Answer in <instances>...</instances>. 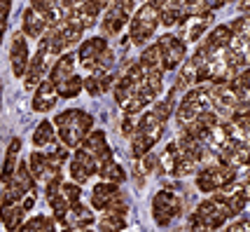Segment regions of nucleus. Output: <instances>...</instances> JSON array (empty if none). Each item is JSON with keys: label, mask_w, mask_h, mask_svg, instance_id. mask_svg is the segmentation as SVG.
Masks as SVG:
<instances>
[{"label": "nucleus", "mask_w": 250, "mask_h": 232, "mask_svg": "<svg viewBox=\"0 0 250 232\" xmlns=\"http://www.w3.org/2000/svg\"><path fill=\"white\" fill-rule=\"evenodd\" d=\"M56 129H59V136L65 143V148H77L87 139V134L91 132L94 127V117L84 111H65L61 115H56Z\"/></svg>", "instance_id": "1"}, {"label": "nucleus", "mask_w": 250, "mask_h": 232, "mask_svg": "<svg viewBox=\"0 0 250 232\" xmlns=\"http://www.w3.org/2000/svg\"><path fill=\"white\" fill-rule=\"evenodd\" d=\"M157 23H159V14L154 10V5L152 2H145L138 10V14L131 19V43L143 47L150 40V35H154Z\"/></svg>", "instance_id": "2"}, {"label": "nucleus", "mask_w": 250, "mask_h": 232, "mask_svg": "<svg viewBox=\"0 0 250 232\" xmlns=\"http://www.w3.org/2000/svg\"><path fill=\"white\" fill-rule=\"evenodd\" d=\"M208 106H210L208 89L199 87V89L187 92L185 99H183V103H180V108H178V122H180V124H189V122H194L201 113L208 111Z\"/></svg>", "instance_id": "3"}, {"label": "nucleus", "mask_w": 250, "mask_h": 232, "mask_svg": "<svg viewBox=\"0 0 250 232\" xmlns=\"http://www.w3.org/2000/svg\"><path fill=\"white\" fill-rule=\"evenodd\" d=\"M180 211H183V204H180V199L175 197L171 190H162V192H157L152 199V216L157 225H168V223L178 218L180 216Z\"/></svg>", "instance_id": "4"}, {"label": "nucleus", "mask_w": 250, "mask_h": 232, "mask_svg": "<svg viewBox=\"0 0 250 232\" xmlns=\"http://www.w3.org/2000/svg\"><path fill=\"white\" fill-rule=\"evenodd\" d=\"M194 216L204 223L210 232L218 230V228H222V225L227 223V218H231V216H229V211H227V207H225L222 202H215V199H206V202H201Z\"/></svg>", "instance_id": "5"}, {"label": "nucleus", "mask_w": 250, "mask_h": 232, "mask_svg": "<svg viewBox=\"0 0 250 232\" xmlns=\"http://www.w3.org/2000/svg\"><path fill=\"white\" fill-rule=\"evenodd\" d=\"M131 12H133V2H131V0H124V2H110V5H108V14H105L103 26H101L103 35L120 33L122 26L129 22Z\"/></svg>", "instance_id": "6"}, {"label": "nucleus", "mask_w": 250, "mask_h": 232, "mask_svg": "<svg viewBox=\"0 0 250 232\" xmlns=\"http://www.w3.org/2000/svg\"><path fill=\"white\" fill-rule=\"evenodd\" d=\"M80 150H84L87 155H91V157L96 160L98 169L112 162V150L108 148L105 132H101V129H96V132H89L87 139L82 141V148H80Z\"/></svg>", "instance_id": "7"}, {"label": "nucleus", "mask_w": 250, "mask_h": 232, "mask_svg": "<svg viewBox=\"0 0 250 232\" xmlns=\"http://www.w3.org/2000/svg\"><path fill=\"white\" fill-rule=\"evenodd\" d=\"M157 45H159V49L164 54V70H173L187 54L185 43L180 38H175V35H162Z\"/></svg>", "instance_id": "8"}, {"label": "nucleus", "mask_w": 250, "mask_h": 232, "mask_svg": "<svg viewBox=\"0 0 250 232\" xmlns=\"http://www.w3.org/2000/svg\"><path fill=\"white\" fill-rule=\"evenodd\" d=\"M10 61H12V73L14 75L17 77L26 75V70H28V47H26L23 33H14V38H12Z\"/></svg>", "instance_id": "9"}, {"label": "nucleus", "mask_w": 250, "mask_h": 232, "mask_svg": "<svg viewBox=\"0 0 250 232\" xmlns=\"http://www.w3.org/2000/svg\"><path fill=\"white\" fill-rule=\"evenodd\" d=\"M105 52H108V40H105V38H91L87 43H82V47H80L77 54H80L82 66L91 70L94 64L101 59V54H105Z\"/></svg>", "instance_id": "10"}, {"label": "nucleus", "mask_w": 250, "mask_h": 232, "mask_svg": "<svg viewBox=\"0 0 250 232\" xmlns=\"http://www.w3.org/2000/svg\"><path fill=\"white\" fill-rule=\"evenodd\" d=\"M136 132L141 134L143 139L147 141L150 145H154L159 139H162V134H164V122L154 115L152 111L147 113V115H143L141 122H138V127H136Z\"/></svg>", "instance_id": "11"}, {"label": "nucleus", "mask_w": 250, "mask_h": 232, "mask_svg": "<svg viewBox=\"0 0 250 232\" xmlns=\"http://www.w3.org/2000/svg\"><path fill=\"white\" fill-rule=\"evenodd\" d=\"M56 96H59V94H56L54 82H49V80L40 82L38 89H35V96H33V111H38V113L52 111L56 103Z\"/></svg>", "instance_id": "12"}, {"label": "nucleus", "mask_w": 250, "mask_h": 232, "mask_svg": "<svg viewBox=\"0 0 250 232\" xmlns=\"http://www.w3.org/2000/svg\"><path fill=\"white\" fill-rule=\"evenodd\" d=\"M47 70H49V54L40 47L38 54H35V59L28 64V70H26V87L33 89L40 80H42V75L47 73Z\"/></svg>", "instance_id": "13"}, {"label": "nucleus", "mask_w": 250, "mask_h": 232, "mask_svg": "<svg viewBox=\"0 0 250 232\" xmlns=\"http://www.w3.org/2000/svg\"><path fill=\"white\" fill-rule=\"evenodd\" d=\"M63 223H68V228L73 225V228H80V230H89V225L96 223V218H94V211L89 209V207L77 202V204L70 207V211H68V216H65Z\"/></svg>", "instance_id": "14"}, {"label": "nucleus", "mask_w": 250, "mask_h": 232, "mask_svg": "<svg viewBox=\"0 0 250 232\" xmlns=\"http://www.w3.org/2000/svg\"><path fill=\"white\" fill-rule=\"evenodd\" d=\"M75 75V59L73 54H61V59L56 61L54 66H52V73H49V82H54L56 85H61L63 80Z\"/></svg>", "instance_id": "15"}, {"label": "nucleus", "mask_w": 250, "mask_h": 232, "mask_svg": "<svg viewBox=\"0 0 250 232\" xmlns=\"http://www.w3.org/2000/svg\"><path fill=\"white\" fill-rule=\"evenodd\" d=\"M23 213L26 211L19 204H0V218L10 232H17L23 225Z\"/></svg>", "instance_id": "16"}, {"label": "nucleus", "mask_w": 250, "mask_h": 232, "mask_svg": "<svg viewBox=\"0 0 250 232\" xmlns=\"http://www.w3.org/2000/svg\"><path fill=\"white\" fill-rule=\"evenodd\" d=\"M21 150V139H12L10 148H7V155H5V166H2V174H0V183L7 186L12 181V174L17 169V155Z\"/></svg>", "instance_id": "17"}, {"label": "nucleus", "mask_w": 250, "mask_h": 232, "mask_svg": "<svg viewBox=\"0 0 250 232\" xmlns=\"http://www.w3.org/2000/svg\"><path fill=\"white\" fill-rule=\"evenodd\" d=\"M141 66L145 73H152V70L164 73V54H162V49H159V45H150V47L143 52Z\"/></svg>", "instance_id": "18"}, {"label": "nucleus", "mask_w": 250, "mask_h": 232, "mask_svg": "<svg viewBox=\"0 0 250 232\" xmlns=\"http://www.w3.org/2000/svg\"><path fill=\"white\" fill-rule=\"evenodd\" d=\"M115 195H117V186L101 181V183L94 186V190H91V207H94V209H105L108 202L115 197Z\"/></svg>", "instance_id": "19"}, {"label": "nucleus", "mask_w": 250, "mask_h": 232, "mask_svg": "<svg viewBox=\"0 0 250 232\" xmlns=\"http://www.w3.org/2000/svg\"><path fill=\"white\" fill-rule=\"evenodd\" d=\"M56 31V35L61 38V43H63V49H70L73 45L80 43V38H82V31H77L75 26H70V23L65 22V19H59V22L52 26Z\"/></svg>", "instance_id": "20"}, {"label": "nucleus", "mask_w": 250, "mask_h": 232, "mask_svg": "<svg viewBox=\"0 0 250 232\" xmlns=\"http://www.w3.org/2000/svg\"><path fill=\"white\" fill-rule=\"evenodd\" d=\"M44 28H47V23L44 19L38 14V12H33L31 7L23 12V33L31 35V38H42Z\"/></svg>", "instance_id": "21"}, {"label": "nucleus", "mask_w": 250, "mask_h": 232, "mask_svg": "<svg viewBox=\"0 0 250 232\" xmlns=\"http://www.w3.org/2000/svg\"><path fill=\"white\" fill-rule=\"evenodd\" d=\"M154 96H157V94H154L152 89H147L145 85H141V87H138V92L133 94V99H131L129 103L124 106V108H126V115L131 117V115L141 113L143 108H145V106H147V103H150V101L154 99Z\"/></svg>", "instance_id": "22"}, {"label": "nucleus", "mask_w": 250, "mask_h": 232, "mask_svg": "<svg viewBox=\"0 0 250 232\" xmlns=\"http://www.w3.org/2000/svg\"><path fill=\"white\" fill-rule=\"evenodd\" d=\"M136 92H138V85H136V82H131L129 77L124 75L120 82L115 85V101H117L120 106H126V103L133 99V94H136Z\"/></svg>", "instance_id": "23"}, {"label": "nucleus", "mask_w": 250, "mask_h": 232, "mask_svg": "<svg viewBox=\"0 0 250 232\" xmlns=\"http://www.w3.org/2000/svg\"><path fill=\"white\" fill-rule=\"evenodd\" d=\"M80 92H82V77L80 75H73L68 80H63L61 85H56V94H61L63 99H73Z\"/></svg>", "instance_id": "24"}, {"label": "nucleus", "mask_w": 250, "mask_h": 232, "mask_svg": "<svg viewBox=\"0 0 250 232\" xmlns=\"http://www.w3.org/2000/svg\"><path fill=\"white\" fill-rule=\"evenodd\" d=\"M49 143H54V129H52L49 122H40L35 134H33V145L35 148H44V145H49Z\"/></svg>", "instance_id": "25"}, {"label": "nucleus", "mask_w": 250, "mask_h": 232, "mask_svg": "<svg viewBox=\"0 0 250 232\" xmlns=\"http://www.w3.org/2000/svg\"><path fill=\"white\" fill-rule=\"evenodd\" d=\"M98 174L103 176V183H112V186H117V183H122V181L126 178L124 169H122L120 164H115V162L101 166V169H98Z\"/></svg>", "instance_id": "26"}, {"label": "nucleus", "mask_w": 250, "mask_h": 232, "mask_svg": "<svg viewBox=\"0 0 250 232\" xmlns=\"http://www.w3.org/2000/svg\"><path fill=\"white\" fill-rule=\"evenodd\" d=\"M101 225V232H122L126 228V223H124V216H117V213H103V218L98 221Z\"/></svg>", "instance_id": "27"}, {"label": "nucleus", "mask_w": 250, "mask_h": 232, "mask_svg": "<svg viewBox=\"0 0 250 232\" xmlns=\"http://www.w3.org/2000/svg\"><path fill=\"white\" fill-rule=\"evenodd\" d=\"M192 19V26H189V31H187V40H199L201 35L206 33L208 23L213 22V14H204V17H189Z\"/></svg>", "instance_id": "28"}, {"label": "nucleus", "mask_w": 250, "mask_h": 232, "mask_svg": "<svg viewBox=\"0 0 250 232\" xmlns=\"http://www.w3.org/2000/svg\"><path fill=\"white\" fill-rule=\"evenodd\" d=\"M12 181H14L19 188L26 190V192H31L33 183H35V178H33L31 171H28V164H19V166H17V169H14V174H12Z\"/></svg>", "instance_id": "29"}, {"label": "nucleus", "mask_w": 250, "mask_h": 232, "mask_svg": "<svg viewBox=\"0 0 250 232\" xmlns=\"http://www.w3.org/2000/svg\"><path fill=\"white\" fill-rule=\"evenodd\" d=\"M73 162H75L87 176H91V174H98V164H96V160L91 157V155H87L84 150H77L75 157H73Z\"/></svg>", "instance_id": "30"}, {"label": "nucleus", "mask_w": 250, "mask_h": 232, "mask_svg": "<svg viewBox=\"0 0 250 232\" xmlns=\"http://www.w3.org/2000/svg\"><path fill=\"white\" fill-rule=\"evenodd\" d=\"M49 207H52V211H54V218L59 223H63L65 221V216H68V211H70V204L65 202L61 195L54 199H49Z\"/></svg>", "instance_id": "31"}, {"label": "nucleus", "mask_w": 250, "mask_h": 232, "mask_svg": "<svg viewBox=\"0 0 250 232\" xmlns=\"http://www.w3.org/2000/svg\"><path fill=\"white\" fill-rule=\"evenodd\" d=\"M80 192H82V190H80L77 183H61V197H63L70 207L80 202Z\"/></svg>", "instance_id": "32"}, {"label": "nucleus", "mask_w": 250, "mask_h": 232, "mask_svg": "<svg viewBox=\"0 0 250 232\" xmlns=\"http://www.w3.org/2000/svg\"><path fill=\"white\" fill-rule=\"evenodd\" d=\"M173 99H175L173 94H168V99L154 106V111H152V113H154V115H157V117H159L162 122H166V120H168V115L173 113Z\"/></svg>", "instance_id": "33"}, {"label": "nucleus", "mask_w": 250, "mask_h": 232, "mask_svg": "<svg viewBox=\"0 0 250 232\" xmlns=\"http://www.w3.org/2000/svg\"><path fill=\"white\" fill-rule=\"evenodd\" d=\"M47 228V216H35L31 221H26L17 232H44Z\"/></svg>", "instance_id": "34"}, {"label": "nucleus", "mask_w": 250, "mask_h": 232, "mask_svg": "<svg viewBox=\"0 0 250 232\" xmlns=\"http://www.w3.org/2000/svg\"><path fill=\"white\" fill-rule=\"evenodd\" d=\"M105 211H108V213H117V216H124V213L129 211V204H126V202H124V197H122L120 192H117V195H115V197L108 202Z\"/></svg>", "instance_id": "35"}, {"label": "nucleus", "mask_w": 250, "mask_h": 232, "mask_svg": "<svg viewBox=\"0 0 250 232\" xmlns=\"http://www.w3.org/2000/svg\"><path fill=\"white\" fill-rule=\"evenodd\" d=\"M141 169L145 174H152L154 169H157V157L152 153H147L145 157H141Z\"/></svg>", "instance_id": "36"}, {"label": "nucleus", "mask_w": 250, "mask_h": 232, "mask_svg": "<svg viewBox=\"0 0 250 232\" xmlns=\"http://www.w3.org/2000/svg\"><path fill=\"white\" fill-rule=\"evenodd\" d=\"M82 87L87 89L89 94H94V96L101 94V87H98V77L96 75H89L87 80H82Z\"/></svg>", "instance_id": "37"}, {"label": "nucleus", "mask_w": 250, "mask_h": 232, "mask_svg": "<svg viewBox=\"0 0 250 232\" xmlns=\"http://www.w3.org/2000/svg\"><path fill=\"white\" fill-rule=\"evenodd\" d=\"M12 10V2L7 0H0V33L5 31V23H7V14Z\"/></svg>", "instance_id": "38"}, {"label": "nucleus", "mask_w": 250, "mask_h": 232, "mask_svg": "<svg viewBox=\"0 0 250 232\" xmlns=\"http://www.w3.org/2000/svg\"><path fill=\"white\" fill-rule=\"evenodd\" d=\"M61 195V181L59 178H54V181H49L47 183V199H54Z\"/></svg>", "instance_id": "39"}, {"label": "nucleus", "mask_w": 250, "mask_h": 232, "mask_svg": "<svg viewBox=\"0 0 250 232\" xmlns=\"http://www.w3.org/2000/svg\"><path fill=\"white\" fill-rule=\"evenodd\" d=\"M112 82H115V75H112V73H105V75H98V87H101V94H103V92H110V87H112Z\"/></svg>", "instance_id": "40"}, {"label": "nucleus", "mask_w": 250, "mask_h": 232, "mask_svg": "<svg viewBox=\"0 0 250 232\" xmlns=\"http://www.w3.org/2000/svg\"><path fill=\"white\" fill-rule=\"evenodd\" d=\"M133 132H136V124H133V120L126 115L124 122H122V134H124V136H133Z\"/></svg>", "instance_id": "41"}, {"label": "nucleus", "mask_w": 250, "mask_h": 232, "mask_svg": "<svg viewBox=\"0 0 250 232\" xmlns=\"http://www.w3.org/2000/svg\"><path fill=\"white\" fill-rule=\"evenodd\" d=\"M35 197H38V195H35V190H31V192H28V195L23 197L21 209H23V211H31L33 207H35Z\"/></svg>", "instance_id": "42"}, {"label": "nucleus", "mask_w": 250, "mask_h": 232, "mask_svg": "<svg viewBox=\"0 0 250 232\" xmlns=\"http://www.w3.org/2000/svg\"><path fill=\"white\" fill-rule=\"evenodd\" d=\"M80 232H91V230H80Z\"/></svg>", "instance_id": "43"}, {"label": "nucleus", "mask_w": 250, "mask_h": 232, "mask_svg": "<svg viewBox=\"0 0 250 232\" xmlns=\"http://www.w3.org/2000/svg\"><path fill=\"white\" fill-rule=\"evenodd\" d=\"M175 232H185V230H175Z\"/></svg>", "instance_id": "44"}, {"label": "nucleus", "mask_w": 250, "mask_h": 232, "mask_svg": "<svg viewBox=\"0 0 250 232\" xmlns=\"http://www.w3.org/2000/svg\"><path fill=\"white\" fill-rule=\"evenodd\" d=\"M0 40H2V33H0Z\"/></svg>", "instance_id": "45"}]
</instances>
